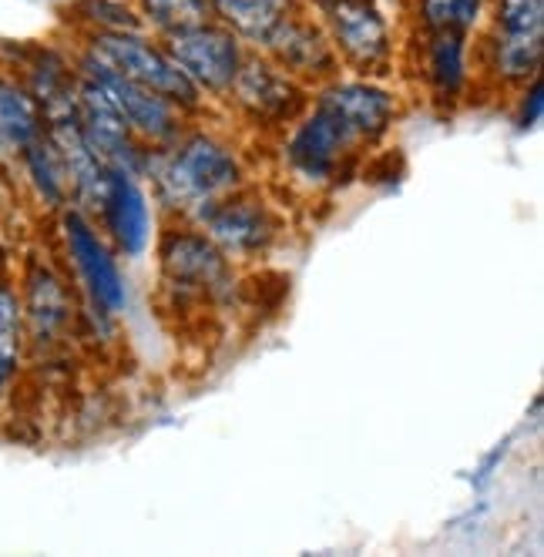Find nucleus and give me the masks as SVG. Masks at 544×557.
Returning a JSON list of instances; mask_svg holds the SVG:
<instances>
[{
    "label": "nucleus",
    "mask_w": 544,
    "mask_h": 557,
    "mask_svg": "<svg viewBox=\"0 0 544 557\" xmlns=\"http://www.w3.org/2000/svg\"><path fill=\"white\" fill-rule=\"evenodd\" d=\"M82 122H85L82 135L95 154H108L114 162H125L128 158L125 114L114 108V101L95 82L82 91Z\"/></svg>",
    "instance_id": "obj_10"
},
{
    "label": "nucleus",
    "mask_w": 544,
    "mask_h": 557,
    "mask_svg": "<svg viewBox=\"0 0 544 557\" xmlns=\"http://www.w3.org/2000/svg\"><path fill=\"white\" fill-rule=\"evenodd\" d=\"M431 74L441 91H457L460 77H463V54H460V41L454 30H444L437 41H434V51H431Z\"/></svg>",
    "instance_id": "obj_17"
},
{
    "label": "nucleus",
    "mask_w": 544,
    "mask_h": 557,
    "mask_svg": "<svg viewBox=\"0 0 544 557\" xmlns=\"http://www.w3.org/2000/svg\"><path fill=\"white\" fill-rule=\"evenodd\" d=\"M481 0H423V14L441 30H460L478 21Z\"/></svg>",
    "instance_id": "obj_18"
},
{
    "label": "nucleus",
    "mask_w": 544,
    "mask_h": 557,
    "mask_svg": "<svg viewBox=\"0 0 544 557\" xmlns=\"http://www.w3.org/2000/svg\"><path fill=\"white\" fill-rule=\"evenodd\" d=\"M333 27H336V41L354 61L373 64L386 54L383 17L370 4H363V0H336Z\"/></svg>",
    "instance_id": "obj_8"
},
{
    "label": "nucleus",
    "mask_w": 544,
    "mask_h": 557,
    "mask_svg": "<svg viewBox=\"0 0 544 557\" xmlns=\"http://www.w3.org/2000/svg\"><path fill=\"white\" fill-rule=\"evenodd\" d=\"M104 206H108V222L111 232L119 235V243L125 252H141L145 249V238H148V206H145V195L138 191V185L114 172L104 178Z\"/></svg>",
    "instance_id": "obj_9"
},
{
    "label": "nucleus",
    "mask_w": 544,
    "mask_h": 557,
    "mask_svg": "<svg viewBox=\"0 0 544 557\" xmlns=\"http://www.w3.org/2000/svg\"><path fill=\"white\" fill-rule=\"evenodd\" d=\"M64 225H67V243H71V252L77 259V269H82L95 299L108 309H122L125 306V286H122L119 269H114V262L108 259L104 246L77 215H67Z\"/></svg>",
    "instance_id": "obj_7"
},
{
    "label": "nucleus",
    "mask_w": 544,
    "mask_h": 557,
    "mask_svg": "<svg viewBox=\"0 0 544 557\" xmlns=\"http://www.w3.org/2000/svg\"><path fill=\"white\" fill-rule=\"evenodd\" d=\"M239 95L259 108H283L286 104V95H289V85L283 82V77H276L269 67H259L252 64L249 71L239 74Z\"/></svg>",
    "instance_id": "obj_15"
},
{
    "label": "nucleus",
    "mask_w": 544,
    "mask_h": 557,
    "mask_svg": "<svg viewBox=\"0 0 544 557\" xmlns=\"http://www.w3.org/2000/svg\"><path fill=\"white\" fill-rule=\"evenodd\" d=\"M500 67L508 74H528L541 58L544 0H504L500 4Z\"/></svg>",
    "instance_id": "obj_5"
},
{
    "label": "nucleus",
    "mask_w": 544,
    "mask_h": 557,
    "mask_svg": "<svg viewBox=\"0 0 544 557\" xmlns=\"http://www.w3.org/2000/svg\"><path fill=\"white\" fill-rule=\"evenodd\" d=\"M95 61L111 71H119L122 77H128V82H135L141 88H151L162 98H175L185 104L196 101V85L188 82L185 71L178 64H172L165 54L148 48L145 41H138V37H125V34L101 37L95 48Z\"/></svg>",
    "instance_id": "obj_1"
},
{
    "label": "nucleus",
    "mask_w": 544,
    "mask_h": 557,
    "mask_svg": "<svg viewBox=\"0 0 544 557\" xmlns=\"http://www.w3.org/2000/svg\"><path fill=\"white\" fill-rule=\"evenodd\" d=\"M17 360V302L0 289V380L14 370Z\"/></svg>",
    "instance_id": "obj_19"
},
{
    "label": "nucleus",
    "mask_w": 544,
    "mask_h": 557,
    "mask_svg": "<svg viewBox=\"0 0 544 557\" xmlns=\"http://www.w3.org/2000/svg\"><path fill=\"white\" fill-rule=\"evenodd\" d=\"M326 101L346 117L349 125L357 128V135H376L386 128L394 114V101L391 95H383L376 88H363V85H346V88H336L326 95Z\"/></svg>",
    "instance_id": "obj_11"
},
{
    "label": "nucleus",
    "mask_w": 544,
    "mask_h": 557,
    "mask_svg": "<svg viewBox=\"0 0 544 557\" xmlns=\"http://www.w3.org/2000/svg\"><path fill=\"white\" fill-rule=\"evenodd\" d=\"M360 135L357 128L346 122V117L323 98L320 111L309 117V122L302 125V132L296 135L293 141V162L306 172V175H326L336 162V154L343 148L354 145Z\"/></svg>",
    "instance_id": "obj_4"
},
{
    "label": "nucleus",
    "mask_w": 544,
    "mask_h": 557,
    "mask_svg": "<svg viewBox=\"0 0 544 557\" xmlns=\"http://www.w3.org/2000/svg\"><path fill=\"white\" fill-rule=\"evenodd\" d=\"M145 11L159 27L178 34L206 24L209 0H145Z\"/></svg>",
    "instance_id": "obj_14"
},
{
    "label": "nucleus",
    "mask_w": 544,
    "mask_h": 557,
    "mask_svg": "<svg viewBox=\"0 0 544 557\" xmlns=\"http://www.w3.org/2000/svg\"><path fill=\"white\" fill-rule=\"evenodd\" d=\"M215 238H222L232 249H249L262 238V219L252 209H225L215 222H212Z\"/></svg>",
    "instance_id": "obj_16"
},
{
    "label": "nucleus",
    "mask_w": 544,
    "mask_h": 557,
    "mask_svg": "<svg viewBox=\"0 0 544 557\" xmlns=\"http://www.w3.org/2000/svg\"><path fill=\"white\" fill-rule=\"evenodd\" d=\"M95 85L114 101V108L125 114V122L138 125L148 135H169L172 132V108L165 104L162 95H154L151 88L128 82V77H122L119 71H111L98 61H95Z\"/></svg>",
    "instance_id": "obj_6"
},
{
    "label": "nucleus",
    "mask_w": 544,
    "mask_h": 557,
    "mask_svg": "<svg viewBox=\"0 0 544 557\" xmlns=\"http://www.w3.org/2000/svg\"><path fill=\"white\" fill-rule=\"evenodd\" d=\"M30 169L37 175V185H41L51 198H58V178H54V169H51V158L45 148H30Z\"/></svg>",
    "instance_id": "obj_20"
},
{
    "label": "nucleus",
    "mask_w": 544,
    "mask_h": 557,
    "mask_svg": "<svg viewBox=\"0 0 544 557\" xmlns=\"http://www.w3.org/2000/svg\"><path fill=\"white\" fill-rule=\"evenodd\" d=\"M172 58L185 71L188 82H199L206 88H225L239 74V51L236 41L225 30L191 27L172 37Z\"/></svg>",
    "instance_id": "obj_2"
},
{
    "label": "nucleus",
    "mask_w": 544,
    "mask_h": 557,
    "mask_svg": "<svg viewBox=\"0 0 544 557\" xmlns=\"http://www.w3.org/2000/svg\"><path fill=\"white\" fill-rule=\"evenodd\" d=\"M37 135V111L30 98L11 85H0V145L24 148Z\"/></svg>",
    "instance_id": "obj_13"
},
{
    "label": "nucleus",
    "mask_w": 544,
    "mask_h": 557,
    "mask_svg": "<svg viewBox=\"0 0 544 557\" xmlns=\"http://www.w3.org/2000/svg\"><path fill=\"white\" fill-rule=\"evenodd\" d=\"M232 182H236V162L206 138L185 145L169 172V188L185 202H202Z\"/></svg>",
    "instance_id": "obj_3"
},
{
    "label": "nucleus",
    "mask_w": 544,
    "mask_h": 557,
    "mask_svg": "<svg viewBox=\"0 0 544 557\" xmlns=\"http://www.w3.org/2000/svg\"><path fill=\"white\" fill-rule=\"evenodd\" d=\"M215 11L246 37H269L283 21L286 0H215Z\"/></svg>",
    "instance_id": "obj_12"
}]
</instances>
